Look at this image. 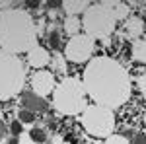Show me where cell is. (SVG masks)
<instances>
[{
    "mask_svg": "<svg viewBox=\"0 0 146 144\" xmlns=\"http://www.w3.org/2000/svg\"><path fill=\"white\" fill-rule=\"evenodd\" d=\"M84 88L103 107H121L131 98V78L115 58L100 56L86 66Z\"/></svg>",
    "mask_w": 146,
    "mask_h": 144,
    "instance_id": "obj_1",
    "label": "cell"
},
{
    "mask_svg": "<svg viewBox=\"0 0 146 144\" xmlns=\"http://www.w3.org/2000/svg\"><path fill=\"white\" fill-rule=\"evenodd\" d=\"M37 27L29 14L22 10H6L0 14V45L6 53H23L35 47Z\"/></svg>",
    "mask_w": 146,
    "mask_h": 144,
    "instance_id": "obj_2",
    "label": "cell"
},
{
    "mask_svg": "<svg viewBox=\"0 0 146 144\" xmlns=\"http://www.w3.org/2000/svg\"><path fill=\"white\" fill-rule=\"evenodd\" d=\"M84 84L78 78H64L55 90V107L62 115H78L88 109L86 107V94Z\"/></svg>",
    "mask_w": 146,
    "mask_h": 144,
    "instance_id": "obj_3",
    "label": "cell"
},
{
    "mask_svg": "<svg viewBox=\"0 0 146 144\" xmlns=\"http://www.w3.org/2000/svg\"><path fill=\"white\" fill-rule=\"evenodd\" d=\"M23 66L22 62L6 51H0V100H10L22 92Z\"/></svg>",
    "mask_w": 146,
    "mask_h": 144,
    "instance_id": "obj_4",
    "label": "cell"
},
{
    "mask_svg": "<svg viewBox=\"0 0 146 144\" xmlns=\"http://www.w3.org/2000/svg\"><path fill=\"white\" fill-rule=\"evenodd\" d=\"M115 16H113L111 8L103 2V4H96L90 6L84 12V29L86 35H90L92 39H107L115 29Z\"/></svg>",
    "mask_w": 146,
    "mask_h": 144,
    "instance_id": "obj_5",
    "label": "cell"
},
{
    "mask_svg": "<svg viewBox=\"0 0 146 144\" xmlns=\"http://www.w3.org/2000/svg\"><path fill=\"white\" fill-rule=\"evenodd\" d=\"M82 125L94 136H111L113 129H115V117H113L111 109H107L103 105H92L84 111Z\"/></svg>",
    "mask_w": 146,
    "mask_h": 144,
    "instance_id": "obj_6",
    "label": "cell"
},
{
    "mask_svg": "<svg viewBox=\"0 0 146 144\" xmlns=\"http://www.w3.org/2000/svg\"><path fill=\"white\" fill-rule=\"evenodd\" d=\"M94 53V39L90 35H74L64 47V56L72 62H84Z\"/></svg>",
    "mask_w": 146,
    "mask_h": 144,
    "instance_id": "obj_7",
    "label": "cell"
},
{
    "mask_svg": "<svg viewBox=\"0 0 146 144\" xmlns=\"http://www.w3.org/2000/svg\"><path fill=\"white\" fill-rule=\"evenodd\" d=\"M31 88H33V94L39 96V98H47L53 88H55V76L53 72H47V70H39L31 76Z\"/></svg>",
    "mask_w": 146,
    "mask_h": 144,
    "instance_id": "obj_8",
    "label": "cell"
},
{
    "mask_svg": "<svg viewBox=\"0 0 146 144\" xmlns=\"http://www.w3.org/2000/svg\"><path fill=\"white\" fill-rule=\"evenodd\" d=\"M27 60H29V64L33 68H43L51 62V56H49V53H47L43 47H37L35 45L33 49L27 53Z\"/></svg>",
    "mask_w": 146,
    "mask_h": 144,
    "instance_id": "obj_9",
    "label": "cell"
},
{
    "mask_svg": "<svg viewBox=\"0 0 146 144\" xmlns=\"http://www.w3.org/2000/svg\"><path fill=\"white\" fill-rule=\"evenodd\" d=\"M142 29H144V23L138 18H129L127 23H125V35L127 37H140Z\"/></svg>",
    "mask_w": 146,
    "mask_h": 144,
    "instance_id": "obj_10",
    "label": "cell"
},
{
    "mask_svg": "<svg viewBox=\"0 0 146 144\" xmlns=\"http://www.w3.org/2000/svg\"><path fill=\"white\" fill-rule=\"evenodd\" d=\"M62 8L66 10L68 16H74L76 18V14H84V12L88 10L90 6H88V2H84V0H68V2H62Z\"/></svg>",
    "mask_w": 146,
    "mask_h": 144,
    "instance_id": "obj_11",
    "label": "cell"
},
{
    "mask_svg": "<svg viewBox=\"0 0 146 144\" xmlns=\"http://www.w3.org/2000/svg\"><path fill=\"white\" fill-rule=\"evenodd\" d=\"M22 103H23V109H29V111H35V109H41L45 103H43V98L35 96L33 92L31 94H25L22 98Z\"/></svg>",
    "mask_w": 146,
    "mask_h": 144,
    "instance_id": "obj_12",
    "label": "cell"
},
{
    "mask_svg": "<svg viewBox=\"0 0 146 144\" xmlns=\"http://www.w3.org/2000/svg\"><path fill=\"white\" fill-rule=\"evenodd\" d=\"M131 55H133V58H135L136 62H146V39L136 41L133 51H131Z\"/></svg>",
    "mask_w": 146,
    "mask_h": 144,
    "instance_id": "obj_13",
    "label": "cell"
},
{
    "mask_svg": "<svg viewBox=\"0 0 146 144\" xmlns=\"http://www.w3.org/2000/svg\"><path fill=\"white\" fill-rule=\"evenodd\" d=\"M80 27H82V22H80L78 18H74V16H68L66 18V22H64V31H66L68 35H78L80 31Z\"/></svg>",
    "mask_w": 146,
    "mask_h": 144,
    "instance_id": "obj_14",
    "label": "cell"
},
{
    "mask_svg": "<svg viewBox=\"0 0 146 144\" xmlns=\"http://www.w3.org/2000/svg\"><path fill=\"white\" fill-rule=\"evenodd\" d=\"M109 8H111L113 16H115V20H119V18H125L127 14H129V8L125 6V4H121V2H105Z\"/></svg>",
    "mask_w": 146,
    "mask_h": 144,
    "instance_id": "obj_15",
    "label": "cell"
},
{
    "mask_svg": "<svg viewBox=\"0 0 146 144\" xmlns=\"http://www.w3.org/2000/svg\"><path fill=\"white\" fill-rule=\"evenodd\" d=\"M29 136H31V140L33 142H37V144H41V142H45V138H47V134H45V131L41 129V127H33L31 131H29Z\"/></svg>",
    "mask_w": 146,
    "mask_h": 144,
    "instance_id": "obj_16",
    "label": "cell"
},
{
    "mask_svg": "<svg viewBox=\"0 0 146 144\" xmlns=\"http://www.w3.org/2000/svg\"><path fill=\"white\" fill-rule=\"evenodd\" d=\"M49 45H51V49H60V33H58V29H51V33H49Z\"/></svg>",
    "mask_w": 146,
    "mask_h": 144,
    "instance_id": "obj_17",
    "label": "cell"
},
{
    "mask_svg": "<svg viewBox=\"0 0 146 144\" xmlns=\"http://www.w3.org/2000/svg\"><path fill=\"white\" fill-rule=\"evenodd\" d=\"M51 62H53V70H58V72H64L66 70V62H64V56L62 55H55Z\"/></svg>",
    "mask_w": 146,
    "mask_h": 144,
    "instance_id": "obj_18",
    "label": "cell"
},
{
    "mask_svg": "<svg viewBox=\"0 0 146 144\" xmlns=\"http://www.w3.org/2000/svg\"><path fill=\"white\" fill-rule=\"evenodd\" d=\"M18 121H22L23 125H25V123H33L35 121V113L29 111V109H22L20 111V119H18Z\"/></svg>",
    "mask_w": 146,
    "mask_h": 144,
    "instance_id": "obj_19",
    "label": "cell"
},
{
    "mask_svg": "<svg viewBox=\"0 0 146 144\" xmlns=\"http://www.w3.org/2000/svg\"><path fill=\"white\" fill-rule=\"evenodd\" d=\"M10 133H12V136H22L23 134V123L22 121H12L10 123Z\"/></svg>",
    "mask_w": 146,
    "mask_h": 144,
    "instance_id": "obj_20",
    "label": "cell"
},
{
    "mask_svg": "<svg viewBox=\"0 0 146 144\" xmlns=\"http://www.w3.org/2000/svg\"><path fill=\"white\" fill-rule=\"evenodd\" d=\"M105 144H129V140L125 138V136H119V134H115V136H109Z\"/></svg>",
    "mask_w": 146,
    "mask_h": 144,
    "instance_id": "obj_21",
    "label": "cell"
},
{
    "mask_svg": "<svg viewBox=\"0 0 146 144\" xmlns=\"http://www.w3.org/2000/svg\"><path fill=\"white\" fill-rule=\"evenodd\" d=\"M138 86H140V92H142V96L146 98V72L140 76V82H138Z\"/></svg>",
    "mask_w": 146,
    "mask_h": 144,
    "instance_id": "obj_22",
    "label": "cell"
},
{
    "mask_svg": "<svg viewBox=\"0 0 146 144\" xmlns=\"http://www.w3.org/2000/svg\"><path fill=\"white\" fill-rule=\"evenodd\" d=\"M20 144H37V142L31 140V136H29V134H22V136H20Z\"/></svg>",
    "mask_w": 146,
    "mask_h": 144,
    "instance_id": "obj_23",
    "label": "cell"
},
{
    "mask_svg": "<svg viewBox=\"0 0 146 144\" xmlns=\"http://www.w3.org/2000/svg\"><path fill=\"white\" fill-rule=\"evenodd\" d=\"M53 144H68V140H64L62 136H53Z\"/></svg>",
    "mask_w": 146,
    "mask_h": 144,
    "instance_id": "obj_24",
    "label": "cell"
},
{
    "mask_svg": "<svg viewBox=\"0 0 146 144\" xmlns=\"http://www.w3.org/2000/svg\"><path fill=\"white\" fill-rule=\"evenodd\" d=\"M6 144H20V138H18V136H12V138L6 140Z\"/></svg>",
    "mask_w": 146,
    "mask_h": 144,
    "instance_id": "obj_25",
    "label": "cell"
},
{
    "mask_svg": "<svg viewBox=\"0 0 146 144\" xmlns=\"http://www.w3.org/2000/svg\"><path fill=\"white\" fill-rule=\"evenodd\" d=\"M25 6H29V8H39V2H27Z\"/></svg>",
    "mask_w": 146,
    "mask_h": 144,
    "instance_id": "obj_26",
    "label": "cell"
},
{
    "mask_svg": "<svg viewBox=\"0 0 146 144\" xmlns=\"http://www.w3.org/2000/svg\"><path fill=\"white\" fill-rule=\"evenodd\" d=\"M136 144H146V138H138V140H136Z\"/></svg>",
    "mask_w": 146,
    "mask_h": 144,
    "instance_id": "obj_27",
    "label": "cell"
},
{
    "mask_svg": "<svg viewBox=\"0 0 146 144\" xmlns=\"http://www.w3.org/2000/svg\"><path fill=\"white\" fill-rule=\"evenodd\" d=\"M142 119H144V125H146V113H144V117H142Z\"/></svg>",
    "mask_w": 146,
    "mask_h": 144,
    "instance_id": "obj_28",
    "label": "cell"
},
{
    "mask_svg": "<svg viewBox=\"0 0 146 144\" xmlns=\"http://www.w3.org/2000/svg\"><path fill=\"white\" fill-rule=\"evenodd\" d=\"M0 136H2V127H0Z\"/></svg>",
    "mask_w": 146,
    "mask_h": 144,
    "instance_id": "obj_29",
    "label": "cell"
},
{
    "mask_svg": "<svg viewBox=\"0 0 146 144\" xmlns=\"http://www.w3.org/2000/svg\"><path fill=\"white\" fill-rule=\"evenodd\" d=\"M0 144H6V142H0Z\"/></svg>",
    "mask_w": 146,
    "mask_h": 144,
    "instance_id": "obj_30",
    "label": "cell"
}]
</instances>
